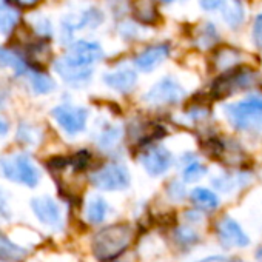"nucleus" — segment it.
<instances>
[{
  "mask_svg": "<svg viewBox=\"0 0 262 262\" xmlns=\"http://www.w3.org/2000/svg\"><path fill=\"white\" fill-rule=\"evenodd\" d=\"M139 161L150 176H161L167 173L173 164V155L159 145H150L139 155Z\"/></svg>",
  "mask_w": 262,
  "mask_h": 262,
  "instance_id": "nucleus-9",
  "label": "nucleus"
},
{
  "mask_svg": "<svg viewBox=\"0 0 262 262\" xmlns=\"http://www.w3.org/2000/svg\"><path fill=\"white\" fill-rule=\"evenodd\" d=\"M184 96L185 90L174 77H164L144 94V100L156 106L176 105L184 99Z\"/></svg>",
  "mask_w": 262,
  "mask_h": 262,
  "instance_id": "nucleus-6",
  "label": "nucleus"
},
{
  "mask_svg": "<svg viewBox=\"0 0 262 262\" xmlns=\"http://www.w3.org/2000/svg\"><path fill=\"white\" fill-rule=\"evenodd\" d=\"M224 114L234 129L247 133H262V97L250 96L247 99L227 103Z\"/></svg>",
  "mask_w": 262,
  "mask_h": 262,
  "instance_id": "nucleus-1",
  "label": "nucleus"
},
{
  "mask_svg": "<svg viewBox=\"0 0 262 262\" xmlns=\"http://www.w3.org/2000/svg\"><path fill=\"white\" fill-rule=\"evenodd\" d=\"M19 14L8 5H0V34H8L17 24Z\"/></svg>",
  "mask_w": 262,
  "mask_h": 262,
  "instance_id": "nucleus-22",
  "label": "nucleus"
},
{
  "mask_svg": "<svg viewBox=\"0 0 262 262\" xmlns=\"http://www.w3.org/2000/svg\"><path fill=\"white\" fill-rule=\"evenodd\" d=\"M201 2V7L207 11H211V10H216L222 5L224 0H199Z\"/></svg>",
  "mask_w": 262,
  "mask_h": 262,
  "instance_id": "nucleus-30",
  "label": "nucleus"
},
{
  "mask_svg": "<svg viewBox=\"0 0 262 262\" xmlns=\"http://www.w3.org/2000/svg\"><path fill=\"white\" fill-rule=\"evenodd\" d=\"M31 86L36 93L39 94H47V93H51L54 90V82L51 77H48L47 74H40V73H36L31 76Z\"/></svg>",
  "mask_w": 262,
  "mask_h": 262,
  "instance_id": "nucleus-26",
  "label": "nucleus"
},
{
  "mask_svg": "<svg viewBox=\"0 0 262 262\" xmlns=\"http://www.w3.org/2000/svg\"><path fill=\"white\" fill-rule=\"evenodd\" d=\"M201 262H230V260L224 259V257H208V259H204Z\"/></svg>",
  "mask_w": 262,
  "mask_h": 262,
  "instance_id": "nucleus-33",
  "label": "nucleus"
},
{
  "mask_svg": "<svg viewBox=\"0 0 262 262\" xmlns=\"http://www.w3.org/2000/svg\"><path fill=\"white\" fill-rule=\"evenodd\" d=\"M168 194H170V198H173V199H181V198H184L185 190H184L182 184L173 182V184L168 187Z\"/></svg>",
  "mask_w": 262,
  "mask_h": 262,
  "instance_id": "nucleus-29",
  "label": "nucleus"
},
{
  "mask_svg": "<svg viewBox=\"0 0 262 262\" xmlns=\"http://www.w3.org/2000/svg\"><path fill=\"white\" fill-rule=\"evenodd\" d=\"M170 56V47L167 43H159L147 48L135 59V65L142 73H150L156 70Z\"/></svg>",
  "mask_w": 262,
  "mask_h": 262,
  "instance_id": "nucleus-12",
  "label": "nucleus"
},
{
  "mask_svg": "<svg viewBox=\"0 0 262 262\" xmlns=\"http://www.w3.org/2000/svg\"><path fill=\"white\" fill-rule=\"evenodd\" d=\"M190 198H191V202L201 210H214L219 205V198L216 196V193H213L208 188H202V187L194 188Z\"/></svg>",
  "mask_w": 262,
  "mask_h": 262,
  "instance_id": "nucleus-19",
  "label": "nucleus"
},
{
  "mask_svg": "<svg viewBox=\"0 0 262 262\" xmlns=\"http://www.w3.org/2000/svg\"><path fill=\"white\" fill-rule=\"evenodd\" d=\"M236 176H228V174H222L221 178H216L213 181L214 187L221 191H231L236 187Z\"/></svg>",
  "mask_w": 262,
  "mask_h": 262,
  "instance_id": "nucleus-27",
  "label": "nucleus"
},
{
  "mask_svg": "<svg viewBox=\"0 0 262 262\" xmlns=\"http://www.w3.org/2000/svg\"><path fill=\"white\" fill-rule=\"evenodd\" d=\"M16 2L24 8H31V7H36L39 4V0H16Z\"/></svg>",
  "mask_w": 262,
  "mask_h": 262,
  "instance_id": "nucleus-31",
  "label": "nucleus"
},
{
  "mask_svg": "<svg viewBox=\"0 0 262 262\" xmlns=\"http://www.w3.org/2000/svg\"><path fill=\"white\" fill-rule=\"evenodd\" d=\"M207 174V167L198 161H191L188 162L184 170H182V179L184 182H188V184H193V182H198L199 179H202L204 176Z\"/></svg>",
  "mask_w": 262,
  "mask_h": 262,
  "instance_id": "nucleus-24",
  "label": "nucleus"
},
{
  "mask_svg": "<svg viewBox=\"0 0 262 262\" xmlns=\"http://www.w3.org/2000/svg\"><path fill=\"white\" fill-rule=\"evenodd\" d=\"M161 2H164V4H171V2H174V0H161Z\"/></svg>",
  "mask_w": 262,
  "mask_h": 262,
  "instance_id": "nucleus-34",
  "label": "nucleus"
},
{
  "mask_svg": "<svg viewBox=\"0 0 262 262\" xmlns=\"http://www.w3.org/2000/svg\"><path fill=\"white\" fill-rule=\"evenodd\" d=\"M217 234L225 247H236L242 248L250 244V237L241 228V225L230 216H225L217 224Z\"/></svg>",
  "mask_w": 262,
  "mask_h": 262,
  "instance_id": "nucleus-10",
  "label": "nucleus"
},
{
  "mask_svg": "<svg viewBox=\"0 0 262 262\" xmlns=\"http://www.w3.org/2000/svg\"><path fill=\"white\" fill-rule=\"evenodd\" d=\"M120 138H122V129L119 126L106 125V126L102 128V131L99 133L97 144L102 148H113V147L117 145V142L120 141Z\"/></svg>",
  "mask_w": 262,
  "mask_h": 262,
  "instance_id": "nucleus-21",
  "label": "nucleus"
},
{
  "mask_svg": "<svg viewBox=\"0 0 262 262\" xmlns=\"http://www.w3.org/2000/svg\"><path fill=\"white\" fill-rule=\"evenodd\" d=\"M31 208L42 224H45L48 227H54V228L60 227L62 214H60V208L54 199H51L48 196L34 198L31 201Z\"/></svg>",
  "mask_w": 262,
  "mask_h": 262,
  "instance_id": "nucleus-11",
  "label": "nucleus"
},
{
  "mask_svg": "<svg viewBox=\"0 0 262 262\" xmlns=\"http://www.w3.org/2000/svg\"><path fill=\"white\" fill-rule=\"evenodd\" d=\"M116 262H125V260H116Z\"/></svg>",
  "mask_w": 262,
  "mask_h": 262,
  "instance_id": "nucleus-35",
  "label": "nucleus"
},
{
  "mask_svg": "<svg viewBox=\"0 0 262 262\" xmlns=\"http://www.w3.org/2000/svg\"><path fill=\"white\" fill-rule=\"evenodd\" d=\"M217 31L214 28L213 24H205L201 30H199V39H198V45L201 48H211L216 42H217Z\"/></svg>",
  "mask_w": 262,
  "mask_h": 262,
  "instance_id": "nucleus-25",
  "label": "nucleus"
},
{
  "mask_svg": "<svg viewBox=\"0 0 262 262\" xmlns=\"http://www.w3.org/2000/svg\"><path fill=\"white\" fill-rule=\"evenodd\" d=\"M102 57H103V51L99 43L88 42V40H79L71 45V48L62 59L67 63L77 67V68H91Z\"/></svg>",
  "mask_w": 262,
  "mask_h": 262,
  "instance_id": "nucleus-8",
  "label": "nucleus"
},
{
  "mask_svg": "<svg viewBox=\"0 0 262 262\" xmlns=\"http://www.w3.org/2000/svg\"><path fill=\"white\" fill-rule=\"evenodd\" d=\"M54 120L59 123V126L68 135H79L80 131L85 129L88 111L82 106H73V105H59L53 108L51 111Z\"/></svg>",
  "mask_w": 262,
  "mask_h": 262,
  "instance_id": "nucleus-7",
  "label": "nucleus"
},
{
  "mask_svg": "<svg viewBox=\"0 0 262 262\" xmlns=\"http://www.w3.org/2000/svg\"><path fill=\"white\" fill-rule=\"evenodd\" d=\"M219 8L222 13V20L230 28H237L245 19V11L239 0H224Z\"/></svg>",
  "mask_w": 262,
  "mask_h": 262,
  "instance_id": "nucleus-16",
  "label": "nucleus"
},
{
  "mask_svg": "<svg viewBox=\"0 0 262 262\" xmlns=\"http://www.w3.org/2000/svg\"><path fill=\"white\" fill-rule=\"evenodd\" d=\"M0 168L5 178L27 187H36L40 174L31 159L25 155H11L0 159Z\"/></svg>",
  "mask_w": 262,
  "mask_h": 262,
  "instance_id": "nucleus-3",
  "label": "nucleus"
},
{
  "mask_svg": "<svg viewBox=\"0 0 262 262\" xmlns=\"http://www.w3.org/2000/svg\"><path fill=\"white\" fill-rule=\"evenodd\" d=\"M257 74L250 68H231L217 77L211 86V96L214 99H224L236 91L245 90L254 85Z\"/></svg>",
  "mask_w": 262,
  "mask_h": 262,
  "instance_id": "nucleus-4",
  "label": "nucleus"
},
{
  "mask_svg": "<svg viewBox=\"0 0 262 262\" xmlns=\"http://www.w3.org/2000/svg\"><path fill=\"white\" fill-rule=\"evenodd\" d=\"M28 256V250L11 242L7 236L0 234V260L4 262H22Z\"/></svg>",
  "mask_w": 262,
  "mask_h": 262,
  "instance_id": "nucleus-17",
  "label": "nucleus"
},
{
  "mask_svg": "<svg viewBox=\"0 0 262 262\" xmlns=\"http://www.w3.org/2000/svg\"><path fill=\"white\" fill-rule=\"evenodd\" d=\"M54 70L56 73L68 83H73V85H82V83H86L90 79H91V68H77V67H73L70 63H67L63 59H59L54 65Z\"/></svg>",
  "mask_w": 262,
  "mask_h": 262,
  "instance_id": "nucleus-15",
  "label": "nucleus"
},
{
  "mask_svg": "<svg viewBox=\"0 0 262 262\" xmlns=\"http://www.w3.org/2000/svg\"><path fill=\"white\" fill-rule=\"evenodd\" d=\"M103 82L117 93H129L138 83V74L131 68H119L105 74Z\"/></svg>",
  "mask_w": 262,
  "mask_h": 262,
  "instance_id": "nucleus-13",
  "label": "nucleus"
},
{
  "mask_svg": "<svg viewBox=\"0 0 262 262\" xmlns=\"http://www.w3.org/2000/svg\"><path fill=\"white\" fill-rule=\"evenodd\" d=\"M110 207L106 201L100 196H91L85 207V217L90 224H100L105 221Z\"/></svg>",
  "mask_w": 262,
  "mask_h": 262,
  "instance_id": "nucleus-18",
  "label": "nucleus"
},
{
  "mask_svg": "<svg viewBox=\"0 0 262 262\" xmlns=\"http://www.w3.org/2000/svg\"><path fill=\"white\" fill-rule=\"evenodd\" d=\"M0 65L11 68V70L16 71L17 74H22V73H25V70H27L25 62H24L16 53L8 51V50H2V48H0Z\"/></svg>",
  "mask_w": 262,
  "mask_h": 262,
  "instance_id": "nucleus-23",
  "label": "nucleus"
},
{
  "mask_svg": "<svg viewBox=\"0 0 262 262\" xmlns=\"http://www.w3.org/2000/svg\"><path fill=\"white\" fill-rule=\"evenodd\" d=\"M214 65L219 68V70H231L237 65L239 62V53L237 50H233V48H222L219 51H216L214 54Z\"/></svg>",
  "mask_w": 262,
  "mask_h": 262,
  "instance_id": "nucleus-20",
  "label": "nucleus"
},
{
  "mask_svg": "<svg viewBox=\"0 0 262 262\" xmlns=\"http://www.w3.org/2000/svg\"><path fill=\"white\" fill-rule=\"evenodd\" d=\"M131 13L142 25H156L161 20L156 0H131Z\"/></svg>",
  "mask_w": 262,
  "mask_h": 262,
  "instance_id": "nucleus-14",
  "label": "nucleus"
},
{
  "mask_svg": "<svg viewBox=\"0 0 262 262\" xmlns=\"http://www.w3.org/2000/svg\"><path fill=\"white\" fill-rule=\"evenodd\" d=\"M253 40L256 47L262 48V14H259L253 25Z\"/></svg>",
  "mask_w": 262,
  "mask_h": 262,
  "instance_id": "nucleus-28",
  "label": "nucleus"
},
{
  "mask_svg": "<svg viewBox=\"0 0 262 262\" xmlns=\"http://www.w3.org/2000/svg\"><path fill=\"white\" fill-rule=\"evenodd\" d=\"M91 184L103 191H120L129 187L131 178L128 168L122 164H108L94 171L90 178Z\"/></svg>",
  "mask_w": 262,
  "mask_h": 262,
  "instance_id": "nucleus-5",
  "label": "nucleus"
},
{
  "mask_svg": "<svg viewBox=\"0 0 262 262\" xmlns=\"http://www.w3.org/2000/svg\"><path fill=\"white\" fill-rule=\"evenodd\" d=\"M131 237H133V231L128 225L119 224L103 228L93 239V251L100 260L113 259L129 245Z\"/></svg>",
  "mask_w": 262,
  "mask_h": 262,
  "instance_id": "nucleus-2",
  "label": "nucleus"
},
{
  "mask_svg": "<svg viewBox=\"0 0 262 262\" xmlns=\"http://www.w3.org/2000/svg\"><path fill=\"white\" fill-rule=\"evenodd\" d=\"M8 133V122L0 117V138Z\"/></svg>",
  "mask_w": 262,
  "mask_h": 262,
  "instance_id": "nucleus-32",
  "label": "nucleus"
}]
</instances>
